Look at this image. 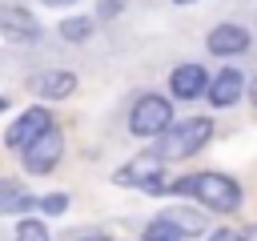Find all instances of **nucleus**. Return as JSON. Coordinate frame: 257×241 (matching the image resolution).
Here are the masks:
<instances>
[{
	"label": "nucleus",
	"mask_w": 257,
	"mask_h": 241,
	"mask_svg": "<svg viewBox=\"0 0 257 241\" xmlns=\"http://www.w3.org/2000/svg\"><path fill=\"white\" fill-rule=\"evenodd\" d=\"M177 197H197L205 209L213 213H233L241 209V185L225 173H193V177H181L173 185Z\"/></svg>",
	"instance_id": "f257e3e1"
},
{
	"label": "nucleus",
	"mask_w": 257,
	"mask_h": 241,
	"mask_svg": "<svg viewBox=\"0 0 257 241\" xmlns=\"http://www.w3.org/2000/svg\"><path fill=\"white\" fill-rule=\"evenodd\" d=\"M213 137V120L209 116H189V120H177L161 141H157V157L161 161H185L193 157L197 149H205V141Z\"/></svg>",
	"instance_id": "f03ea898"
},
{
	"label": "nucleus",
	"mask_w": 257,
	"mask_h": 241,
	"mask_svg": "<svg viewBox=\"0 0 257 241\" xmlns=\"http://www.w3.org/2000/svg\"><path fill=\"white\" fill-rule=\"evenodd\" d=\"M169 129H173V104L161 92L137 96V104L128 108V133L133 137H165Z\"/></svg>",
	"instance_id": "7ed1b4c3"
},
{
	"label": "nucleus",
	"mask_w": 257,
	"mask_h": 241,
	"mask_svg": "<svg viewBox=\"0 0 257 241\" xmlns=\"http://www.w3.org/2000/svg\"><path fill=\"white\" fill-rule=\"evenodd\" d=\"M112 185H133V189H145V193H169L165 161L157 153H141V157H133L128 165H120L112 173Z\"/></svg>",
	"instance_id": "20e7f679"
},
{
	"label": "nucleus",
	"mask_w": 257,
	"mask_h": 241,
	"mask_svg": "<svg viewBox=\"0 0 257 241\" xmlns=\"http://www.w3.org/2000/svg\"><path fill=\"white\" fill-rule=\"evenodd\" d=\"M44 133H52V112H48V108H28V112H20V116L8 125L4 145L16 149V153H24V149H28L32 141H40Z\"/></svg>",
	"instance_id": "39448f33"
},
{
	"label": "nucleus",
	"mask_w": 257,
	"mask_h": 241,
	"mask_svg": "<svg viewBox=\"0 0 257 241\" xmlns=\"http://www.w3.org/2000/svg\"><path fill=\"white\" fill-rule=\"evenodd\" d=\"M60 157H64V137H60L56 129H52V133H44L40 141H32V145L20 153V161H24V169H28L32 177H44V173H52Z\"/></svg>",
	"instance_id": "423d86ee"
},
{
	"label": "nucleus",
	"mask_w": 257,
	"mask_h": 241,
	"mask_svg": "<svg viewBox=\"0 0 257 241\" xmlns=\"http://www.w3.org/2000/svg\"><path fill=\"white\" fill-rule=\"evenodd\" d=\"M209 80H213V76H209L201 64H177L173 76H169V92H173L177 100H197V96L209 92Z\"/></svg>",
	"instance_id": "0eeeda50"
},
{
	"label": "nucleus",
	"mask_w": 257,
	"mask_h": 241,
	"mask_svg": "<svg viewBox=\"0 0 257 241\" xmlns=\"http://www.w3.org/2000/svg\"><path fill=\"white\" fill-rule=\"evenodd\" d=\"M241 92H245V72H237V68H221L213 80H209V104L213 108H229V104H237L241 100Z\"/></svg>",
	"instance_id": "6e6552de"
},
{
	"label": "nucleus",
	"mask_w": 257,
	"mask_h": 241,
	"mask_svg": "<svg viewBox=\"0 0 257 241\" xmlns=\"http://www.w3.org/2000/svg\"><path fill=\"white\" fill-rule=\"evenodd\" d=\"M205 44H209L213 56H241L249 48V28H241V24H217Z\"/></svg>",
	"instance_id": "1a4fd4ad"
},
{
	"label": "nucleus",
	"mask_w": 257,
	"mask_h": 241,
	"mask_svg": "<svg viewBox=\"0 0 257 241\" xmlns=\"http://www.w3.org/2000/svg\"><path fill=\"white\" fill-rule=\"evenodd\" d=\"M0 32L12 44H20V40H36L40 36V24H36V16L28 8H4L0 12Z\"/></svg>",
	"instance_id": "9d476101"
},
{
	"label": "nucleus",
	"mask_w": 257,
	"mask_h": 241,
	"mask_svg": "<svg viewBox=\"0 0 257 241\" xmlns=\"http://www.w3.org/2000/svg\"><path fill=\"white\" fill-rule=\"evenodd\" d=\"M36 92L48 96V100H64V96L76 92V72H68V68H48V72L36 76Z\"/></svg>",
	"instance_id": "9b49d317"
},
{
	"label": "nucleus",
	"mask_w": 257,
	"mask_h": 241,
	"mask_svg": "<svg viewBox=\"0 0 257 241\" xmlns=\"http://www.w3.org/2000/svg\"><path fill=\"white\" fill-rule=\"evenodd\" d=\"M32 205H36V197L24 193L16 181H0V213H24Z\"/></svg>",
	"instance_id": "f8f14e48"
},
{
	"label": "nucleus",
	"mask_w": 257,
	"mask_h": 241,
	"mask_svg": "<svg viewBox=\"0 0 257 241\" xmlns=\"http://www.w3.org/2000/svg\"><path fill=\"white\" fill-rule=\"evenodd\" d=\"M161 217H165L169 225H177V229H181L185 237H193V233H201V229H205L201 213H193V209H177V205H173V209H165Z\"/></svg>",
	"instance_id": "ddd939ff"
},
{
	"label": "nucleus",
	"mask_w": 257,
	"mask_h": 241,
	"mask_svg": "<svg viewBox=\"0 0 257 241\" xmlns=\"http://www.w3.org/2000/svg\"><path fill=\"white\" fill-rule=\"evenodd\" d=\"M92 16H68V20H60V36L68 40V44H80V40H88L92 36Z\"/></svg>",
	"instance_id": "4468645a"
},
{
	"label": "nucleus",
	"mask_w": 257,
	"mask_h": 241,
	"mask_svg": "<svg viewBox=\"0 0 257 241\" xmlns=\"http://www.w3.org/2000/svg\"><path fill=\"white\" fill-rule=\"evenodd\" d=\"M185 233L177 229V225H169L165 217H153L149 221V229H145V241H181Z\"/></svg>",
	"instance_id": "2eb2a0df"
},
{
	"label": "nucleus",
	"mask_w": 257,
	"mask_h": 241,
	"mask_svg": "<svg viewBox=\"0 0 257 241\" xmlns=\"http://www.w3.org/2000/svg\"><path fill=\"white\" fill-rule=\"evenodd\" d=\"M16 241H48V229L36 221V217H24L16 225Z\"/></svg>",
	"instance_id": "dca6fc26"
},
{
	"label": "nucleus",
	"mask_w": 257,
	"mask_h": 241,
	"mask_svg": "<svg viewBox=\"0 0 257 241\" xmlns=\"http://www.w3.org/2000/svg\"><path fill=\"white\" fill-rule=\"evenodd\" d=\"M36 209H44V213L60 217V213L68 209V193H48V197H40V201H36Z\"/></svg>",
	"instance_id": "f3484780"
},
{
	"label": "nucleus",
	"mask_w": 257,
	"mask_h": 241,
	"mask_svg": "<svg viewBox=\"0 0 257 241\" xmlns=\"http://www.w3.org/2000/svg\"><path fill=\"white\" fill-rule=\"evenodd\" d=\"M120 8H124V0H96V16L100 20H112Z\"/></svg>",
	"instance_id": "a211bd4d"
},
{
	"label": "nucleus",
	"mask_w": 257,
	"mask_h": 241,
	"mask_svg": "<svg viewBox=\"0 0 257 241\" xmlns=\"http://www.w3.org/2000/svg\"><path fill=\"white\" fill-rule=\"evenodd\" d=\"M205 241H241V233H233V229H213Z\"/></svg>",
	"instance_id": "6ab92c4d"
},
{
	"label": "nucleus",
	"mask_w": 257,
	"mask_h": 241,
	"mask_svg": "<svg viewBox=\"0 0 257 241\" xmlns=\"http://www.w3.org/2000/svg\"><path fill=\"white\" fill-rule=\"evenodd\" d=\"M40 4H48V8H68V4H76V0H40Z\"/></svg>",
	"instance_id": "aec40b11"
},
{
	"label": "nucleus",
	"mask_w": 257,
	"mask_h": 241,
	"mask_svg": "<svg viewBox=\"0 0 257 241\" xmlns=\"http://www.w3.org/2000/svg\"><path fill=\"white\" fill-rule=\"evenodd\" d=\"M249 100H253V108H257V76H253V84H249Z\"/></svg>",
	"instance_id": "412c9836"
},
{
	"label": "nucleus",
	"mask_w": 257,
	"mask_h": 241,
	"mask_svg": "<svg viewBox=\"0 0 257 241\" xmlns=\"http://www.w3.org/2000/svg\"><path fill=\"white\" fill-rule=\"evenodd\" d=\"M80 241H112V237H104V233H92V237H80Z\"/></svg>",
	"instance_id": "4be33fe9"
},
{
	"label": "nucleus",
	"mask_w": 257,
	"mask_h": 241,
	"mask_svg": "<svg viewBox=\"0 0 257 241\" xmlns=\"http://www.w3.org/2000/svg\"><path fill=\"white\" fill-rule=\"evenodd\" d=\"M4 108H8V96H0V112H4Z\"/></svg>",
	"instance_id": "5701e85b"
},
{
	"label": "nucleus",
	"mask_w": 257,
	"mask_h": 241,
	"mask_svg": "<svg viewBox=\"0 0 257 241\" xmlns=\"http://www.w3.org/2000/svg\"><path fill=\"white\" fill-rule=\"evenodd\" d=\"M173 4H193V0H173Z\"/></svg>",
	"instance_id": "b1692460"
}]
</instances>
